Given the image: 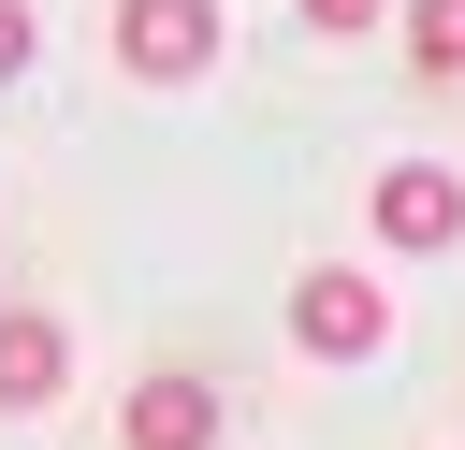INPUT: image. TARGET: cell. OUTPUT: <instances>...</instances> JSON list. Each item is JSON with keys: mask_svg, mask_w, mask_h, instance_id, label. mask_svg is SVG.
I'll return each mask as SVG.
<instances>
[{"mask_svg": "<svg viewBox=\"0 0 465 450\" xmlns=\"http://www.w3.org/2000/svg\"><path fill=\"white\" fill-rule=\"evenodd\" d=\"M363 218H378V247L450 261V247H465V174H450V160H392V174L363 189Z\"/></svg>", "mask_w": 465, "mask_h": 450, "instance_id": "cell-2", "label": "cell"}, {"mask_svg": "<svg viewBox=\"0 0 465 450\" xmlns=\"http://www.w3.org/2000/svg\"><path fill=\"white\" fill-rule=\"evenodd\" d=\"M203 435H218V392L203 377H145L131 392V450H203Z\"/></svg>", "mask_w": 465, "mask_h": 450, "instance_id": "cell-4", "label": "cell"}, {"mask_svg": "<svg viewBox=\"0 0 465 450\" xmlns=\"http://www.w3.org/2000/svg\"><path fill=\"white\" fill-rule=\"evenodd\" d=\"M407 73L465 87V0H407Z\"/></svg>", "mask_w": 465, "mask_h": 450, "instance_id": "cell-6", "label": "cell"}, {"mask_svg": "<svg viewBox=\"0 0 465 450\" xmlns=\"http://www.w3.org/2000/svg\"><path fill=\"white\" fill-rule=\"evenodd\" d=\"M0 73H29V0H0Z\"/></svg>", "mask_w": 465, "mask_h": 450, "instance_id": "cell-8", "label": "cell"}, {"mask_svg": "<svg viewBox=\"0 0 465 450\" xmlns=\"http://www.w3.org/2000/svg\"><path fill=\"white\" fill-rule=\"evenodd\" d=\"M218 0H116V58L145 73V87H189V73H218Z\"/></svg>", "mask_w": 465, "mask_h": 450, "instance_id": "cell-3", "label": "cell"}, {"mask_svg": "<svg viewBox=\"0 0 465 450\" xmlns=\"http://www.w3.org/2000/svg\"><path fill=\"white\" fill-rule=\"evenodd\" d=\"M291 348H305V363H378V348H392V290H378L363 261H305V276H291Z\"/></svg>", "mask_w": 465, "mask_h": 450, "instance_id": "cell-1", "label": "cell"}, {"mask_svg": "<svg viewBox=\"0 0 465 450\" xmlns=\"http://www.w3.org/2000/svg\"><path fill=\"white\" fill-rule=\"evenodd\" d=\"M58 377H73V334H58V319H29V305H15V319H0V406H44V392H58Z\"/></svg>", "mask_w": 465, "mask_h": 450, "instance_id": "cell-5", "label": "cell"}, {"mask_svg": "<svg viewBox=\"0 0 465 450\" xmlns=\"http://www.w3.org/2000/svg\"><path fill=\"white\" fill-rule=\"evenodd\" d=\"M378 15H392V0H305V29H320V44H363Z\"/></svg>", "mask_w": 465, "mask_h": 450, "instance_id": "cell-7", "label": "cell"}]
</instances>
